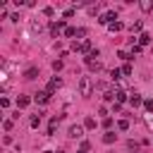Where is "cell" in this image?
<instances>
[{
	"label": "cell",
	"mask_w": 153,
	"mask_h": 153,
	"mask_svg": "<svg viewBox=\"0 0 153 153\" xmlns=\"http://www.w3.org/2000/svg\"><path fill=\"white\" fill-rule=\"evenodd\" d=\"M79 93H81L84 98H88V96L93 93V79H91V76H81V79H79Z\"/></svg>",
	"instance_id": "1"
},
{
	"label": "cell",
	"mask_w": 153,
	"mask_h": 153,
	"mask_svg": "<svg viewBox=\"0 0 153 153\" xmlns=\"http://www.w3.org/2000/svg\"><path fill=\"white\" fill-rule=\"evenodd\" d=\"M65 29H67V24H65V19H57V22H53V24H50V33H53V36H57L60 31L65 33Z\"/></svg>",
	"instance_id": "2"
},
{
	"label": "cell",
	"mask_w": 153,
	"mask_h": 153,
	"mask_svg": "<svg viewBox=\"0 0 153 153\" xmlns=\"http://www.w3.org/2000/svg\"><path fill=\"white\" fill-rule=\"evenodd\" d=\"M60 86H62V79H60V76H53V79L48 81V86H45V91H48V93L53 96V93H55V91H57Z\"/></svg>",
	"instance_id": "3"
},
{
	"label": "cell",
	"mask_w": 153,
	"mask_h": 153,
	"mask_svg": "<svg viewBox=\"0 0 153 153\" xmlns=\"http://www.w3.org/2000/svg\"><path fill=\"white\" fill-rule=\"evenodd\" d=\"M67 134H69V139H81L84 136V124H72Z\"/></svg>",
	"instance_id": "4"
},
{
	"label": "cell",
	"mask_w": 153,
	"mask_h": 153,
	"mask_svg": "<svg viewBox=\"0 0 153 153\" xmlns=\"http://www.w3.org/2000/svg\"><path fill=\"white\" fill-rule=\"evenodd\" d=\"M115 19H117V12H105V14H100V17H98V22H100V24H112Z\"/></svg>",
	"instance_id": "5"
},
{
	"label": "cell",
	"mask_w": 153,
	"mask_h": 153,
	"mask_svg": "<svg viewBox=\"0 0 153 153\" xmlns=\"http://www.w3.org/2000/svg\"><path fill=\"white\" fill-rule=\"evenodd\" d=\"M84 62H86V67H88L91 72H98V69H100V60H93V57H84Z\"/></svg>",
	"instance_id": "6"
},
{
	"label": "cell",
	"mask_w": 153,
	"mask_h": 153,
	"mask_svg": "<svg viewBox=\"0 0 153 153\" xmlns=\"http://www.w3.org/2000/svg\"><path fill=\"white\" fill-rule=\"evenodd\" d=\"M33 100L43 105V103H48V100H50V93H48V91H38V93L33 96Z\"/></svg>",
	"instance_id": "7"
},
{
	"label": "cell",
	"mask_w": 153,
	"mask_h": 153,
	"mask_svg": "<svg viewBox=\"0 0 153 153\" xmlns=\"http://www.w3.org/2000/svg\"><path fill=\"white\" fill-rule=\"evenodd\" d=\"M129 103H131V108H139V105H141V103H143V98H141V96H139V93H136V91H134V93H131V96H129Z\"/></svg>",
	"instance_id": "8"
},
{
	"label": "cell",
	"mask_w": 153,
	"mask_h": 153,
	"mask_svg": "<svg viewBox=\"0 0 153 153\" xmlns=\"http://www.w3.org/2000/svg\"><path fill=\"white\" fill-rule=\"evenodd\" d=\"M139 7H141V12H153V0H141Z\"/></svg>",
	"instance_id": "9"
},
{
	"label": "cell",
	"mask_w": 153,
	"mask_h": 153,
	"mask_svg": "<svg viewBox=\"0 0 153 153\" xmlns=\"http://www.w3.org/2000/svg\"><path fill=\"white\" fill-rule=\"evenodd\" d=\"M141 29H143V22H141V19H136V22L129 24V31H131V33H136V31H141Z\"/></svg>",
	"instance_id": "10"
},
{
	"label": "cell",
	"mask_w": 153,
	"mask_h": 153,
	"mask_svg": "<svg viewBox=\"0 0 153 153\" xmlns=\"http://www.w3.org/2000/svg\"><path fill=\"white\" fill-rule=\"evenodd\" d=\"M115 139H117L115 131H105V134H103V143H115Z\"/></svg>",
	"instance_id": "11"
},
{
	"label": "cell",
	"mask_w": 153,
	"mask_h": 153,
	"mask_svg": "<svg viewBox=\"0 0 153 153\" xmlns=\"http://www.w3.org/2000/svg\"><path fill=\"white\" fill-rule=\"evenodd\" d=\"M24 76H26V79H36V76H38V67H29V69L24 72Z\"/></svg>",
	"instance_id": "12"
},
{
	"label": "cell",
	"mask_w": 153,
	"mask_h": 153,
	"mask_svg": "<svg viewBox=\"0 0 153 153\" xmlns=\"http://www.w3.org/2000/svg\"><path fill=\"white\" fill-rule=\"evenodd\" d=\"M115 93H117V88H108V91L103 93V100H108V103H110V100H115Z\"/></svg>",
	"instance_id": "13"
},
{
	"label": "cell",
	"mask_w": 153,
	"mask_h": 153,
	"mask_svg": "<svg viewBox=\"0 0 153 153\" xmlns=\"http://www.w3.org/2000/svg\"><path fill=\"white\" fill-rule=\"evenodd\" d=\"M29 103H31V98H29V96H19V98H17V108H26Z\"/></svg>",
	"instance_id": "14"
},
{
	"label": "cell",
	"mask_w": 153,
	"mask_h": 153,
	"mask_svg": "<svg viewBox=\"0 0 153 153\" xmlns=\"http://www.w3.org/2000/svg\"><path fill=\"white\" fill-rule=\"evenodd\" d=\"M148 43H151V33H146V31H143V33L139 36V45H148Z\"/></svg>",
	"instance_id": "15"
},
{
	"label": "cell",
	"mask_w": 153,
	"mask_h": 153,
	"mask_svg": "<svg viewBox=\"0 0 153 153\" xmlns=\"http://www.w3.org/2000/svg\"><path fill=\"white\" fill-rule=\"evenodd\" d=\"M127 100V93L122 91V88H117V93H115V103H124Z\"/></svg>",
	"instance_id": "16"
},
{
	"label": "cell",
	"mask_w": 153,
	"mask_h": 153,
	"mask_svg": "<svg viewBox=\"0 0 153 153\" xmlns=\"http://www.w3.org/2000/svg\"><path fill=\"white\" fill-rule=\"evenodd\" d=\"M62 36H65V38H74V36H76V29H74V26H67Z\"/></svg>",
	"instance_id": "17"
},
{
	"label": "cell",
	"mask_w": 153,
	"mask_h": 153,
	"mask_svg": "<svg viewBox=\"0 0 153 153\" xmlns=\"http://www.w3.org/2000/svg\"><path fill=\"white\" fill-rule=\"evenodd\" d=\"M84 129H96V120L93 117H86L84 120Z\"/></svg>",
	"instance_id": "18"
},
{
	"label": "cell",
	"mask_w": 153,
	"mask_h": 153,
	"mask_svg": "<svg viewBox=\"0 0 153 153\" xmlns=\"http://www.w3.org/2000/svg\"><path fill=\"white\" fill-rule=\"evenodd\" d=\"M108 29L115 33V31H120V29H122V22H112V24H108Z\"/></svg>",
	"instance_id": "19"
},
{
	"label": "cell",
	"mask_w": 153,
	"mask_h": 153,
	"mask_svg": "<svg viewBox=\"0 0 153 153\" xmlns=\"http://www.w3.org/2000/svg\"><path fill=\"white\" fill-rule=\"evenodd\" d=\"M131 72H134V67H131L129 62H127V65H122V74H124V76H129Z\"/></svg>",
	"instance_id": "20"
},
{
	"label": "cell",
	"mask_w": 153,
	"mask_h": 153,
	"mask_svg": "<svg viewBox=\"0 0 153 153\" xmlns=\"http://www.w3.org/2000/svg\"><path fill=\"white\" fill-rule=\"evenodd\" d=\"M117 129L127 131V129H129V120H120V122H117Z\"/></svg>",
	"instance_id": "21"
},
{
	"label": "cell",
	"mask_w": 153,
	"mask_h": 153,
	"mask_svg": "<svg viewBox=\"0 0 153 153\" xmlns=\"http://www.w3.org/2000/svg\"><path fill=\"white\" fill-rule=\"evenodd\" d=\"M29 124H31V127H33V129H36V127H38V124H41V115H33V117H31V122H29Z\"/></svg>",
	"instance_id": "22"
},
{
	"label": "cell",
	"mask_w": 153,
	"mask_h": 153,
	"mask_svg": "<svg viewBox=\"0 0 153 153\" xmlns=\"http://www.w3.org/2000/svg\"><path fill=\"white\" fill-rule=\"evenodd\" d=\"M120 74H122V69H110V76H112V81H117V79H120Z\"/></svg>",
	"instance_id": "23"
},
{
	"label": "cell",
	"mask_w": 153,
	"mask_h": 153,
	"mask_svg": "<svg viewBox=\"0 0 153 153\" xmlns=\"http://www.w3.org/2000/svg\"><path fill=\"white\" fill-rule=\"evenodd\" d=\"M41 29H43L41 22H31V31H41Z\"/></svg>",
	"instance_id": "24"
},
{
	"label": "cell",
	"mask_w": 153,
	"mask_h": 153,
	"mask_svg": "<svg viewBox=\"0 0 153 153\" xmlns=\"http://www.w3.org/2000/svg\"><path fill=\"white\" fill-rule=\"evenodd\" d=\"M72 50H74V53H81V41H74V43H72Z\"/></svg>",
	"instance_id": "25"
},
{
	"label": "cell",
	"mask_w": 153,
	"mask_h": 153,
	"mask_svg": "<svg viewBox=\"0 0 153 153\" xmlns=\"http://www.w3.org/2000/svg\"><path fill=\"white\" fill-rule=\"evenodd\" d=\"M117 57H122V60H131V55H129L127 50H120V53H117Z\"/></svg>",
	"instance_id": "26"
},
{
	"label": "cell",
	"mask_w": 153,
	"mask_h": 153,
	"mask_svg": "<svg viewBox=\"0 0 153 153\" xmlns=\"http://www.w3.org/2000/svg\"><path fill=\"white\" fill-rule=\"evenodd\" d=\"M53 69L60 72V69H62V60H55V62H53Z\"/></svg>",
	"instance_id": "27"
},
{
	"label": "cell",
	"mask_w": 153,
	"mask_h": 153,
	"mask_svg": "<svg viewBox=\"0 0 153 153\" xmlns=\"http://www.w3.org/2000/svg\"><path fill=\"white\" fill-rule=\"evenodd\" d=\"M72 14H74V7H67V10L62 12V17H72Z\"/></svg>",
	"instance_id": "28"
},
{
	"label": "cell",
	"mask_w": 153,
	"mask_h": 153,
	"mask_svg": "<svg viewBox=\"0 0 153 153\" xmlns=\"http://www.w3.org/2000/svg\"><path fill=\"white\" fill-rule=\"evenodd\" d=\"M2 127H5V129H7V131H10V129H12V127H14V122H12V120H5V124H2Z\"/></svg>",
	"instance_id": "29"
},
{
	"label": "cell",
	"mask_w": 153,
	"mask_h": 153,
	"mask_svg": "<svg viewBox=\"0 0 153 153\" xmlns=\"http://www.w3.org/2000/svg\"><path fill=\"white\" fill-rule=\"evenodd\" d=\"M103 127H105V129H110V127H112V120H110V117H105V120H103Z\"/></svg>",
	"instance_id": "30"
},
{
	"label": "cell",
	"mask_w": 153,
	"mask_h": 153,
	"mask_svg": "<svg viewBox=\"0 0 153 153\" xmlns=\"http://www.w3.org/2000/svg\"><path fill=\"white\" fill-rule=\"evenodd\" d=\"M53 12H55L53 7H45V10H43V14H45V17H53Z\"/></svg>",
	"instance_id": "31"
},
{
	"label": "cell",
	"mask_w": 153,
	"mask_h": 153,
	"mask_svg": "<svg viewBox=\"0 0 153 153\" xmlns=\"http://www.w3.org/2000/svg\"><path fill=\"white\" fill-rule=\"evenodd\" d=\"M143 108H146V110L151 112V110H153V100H146V103H143Z\"/></svg>",
	"instance_id": "32"
},
{
	"label": "cell",
	"mask_w": 153,
	"mask_h": 153,
	"mask_svg": "<svg viewBox=\"0 0 153 153\" xmlns=\"http://www.w3.org/2000/svg\"><path fill=\"white\" fill-rule=\"evenodd\" d=\"M98 115H103V117H105V115H108V108H105V105H100V108H98Z\"/></svg>",
	"instance_id": "33"
},
{
	"label": "cell",
	"mask_w": 153,
	"mask_h": 153,
	"mask_svg": "<svg viewBox=\"0 0 153 153\" xmlns=\"http://www.w3.org/2000/svg\"><path fill=\"white\" fill-rule=\"evenodd\" d=\"M146 124H148V127H153V117H151V115L146 117Z\"/></svg>",
	"instance_id": "34"
},
{
	"label": "cell",
	"mask_w": 153,
	"mask_h": 153,
	"mask_svg": "<svg viewBox=\"0 0 153 153\" xmlns=\"http://www.w3.org/2000/svg\"><path fill=\"white\" fill-rule=\"evenodd\" d=\"M79 153H88V151H81V148H79Z\"/></svg>",
	"instance_id": "35"
},
{
	"label": "cell",
	"mask_w": 153,
	"mask_h": 153,
	"mask_svg": "<svg viewBox=\"0 0 153 153\" xmlns=\"http://www.w3.org/2000/svg\"><path fill=\"white\" fill-rule=\"evenodd\" d=\"M43 153H55V151H43Z\"/></svg>",
	"instance_id": "36"
},
{
	"label": "cell",
	"mask_w": 153,
	"mask_h": 153,
	"mask_svg": "<svg viewBox=\"0 0 153 153\" xmlns=\"http://www.w3.org/2000/svg\"><path fill=\"white\" fill-rule=\"evenodd\" d=\"M108 153H112V151H108Z\"/></svg>",
	"instance_id": "37"
}]
</instances>
